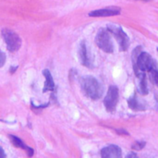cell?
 I'll return each instance as SVG.
<instances>
[{
	"instance_id": "5bb4252c",
	"label": "cell",
	"mask_w": 158,
	"mask_h": 158,
	"mask_svg": "<svg viewBox=\"0 0 158 158\" xmlns=\"http://www.w3.org/2000/svg\"><path fill=\"white\" fill-rule=\"evenodd\" d=\"M148 74H149V78L150 81L158 87V67L157 64L154 65L149 70H148Z\"/></svg>"
},
{
	"instance_id": "e0dca14e",
	"label": "cell",
	"mask_w": 158,
	"mask_h": 158,
	"mask_svg": "<svg viewBox=\"0 0 158 158\" xmlns=\"http://www.w3.org/2000/svg\"><path fill=\"white\" fill-rule=\"evenodd\" d=\"M117 133L119 135H129V132L125 129H117L116 130Z\"/></svg>"
},
{
	"instance_id": "7a4b0ae2",
	"label": "cell",
	"mask_w": 158,
	"mask_h": 158,
	"mask_svg": "<svg viewBox=\"0 0 158 158\" xmlns=\"http://www.w3.org/2000/svg\"><path fill=\"white\" fill-rule=\"evenodd\" d=\"M157 64L156 60L146 52H141L138 56V59L135 63H133V69L135 72L136 77L142 74L143 72L148 71L154 65Z\"/></svg>"
},
{
	"instance_id": "7c38bea8",
	"label": "cell",
	"mask_w": 158,
	"mask_h": 158,
	"mask_svg": "<svg viewBox=\"0 0 158 158\" xmlns=\"http://www.w3.org/2000/svg\"><path fill=\"white\" fill-rule=\"evenodd\" d=\"M43 74L45 78V82H44V86L43 89V92H48V91H54L55 90V82L54 80L52 78V75L50 73V71L48 69H44L43 70Z\"/></svg>"
},
{
	"instance_id": "ba28073f",
	"label": "cell",
	"mask_w": 158,
	"mask_h": 158,
	"mask_svg": "<svg viewBox=\"0 0 158 158\" xmlns=\"http://www.w3.org/2000/svg\"><path fill=\"white\" fill-rule=\"evenodd\" d=\"M122 156L121 149L118 145H108L102 149L101 156L104 158H119Z\"/></svg>"
},
{
	"instance_id": "4fadbf2b",
	"label": "cell",
	"mask_w": 158,
	"mask_h": 158,
	"mask_svg": "<svg viewBox=\"0 0 158 158\" xmlns=\"http://www.w3.org/2000/svg\"><path fill=\"white\" fill-rule=\"evenodd\" d=\"M139 93L143 95H146L148 94V87H147V83H146V76L145 74L140 76L139 78Z\"/></svg>"
},
{
	"instance_id": "277c9868",
	"label": "cell",
	"mask_w": 158,
	"mask_h": 158,
	"mask_svg": "<svg viewBox=\"0 0 158 158\" xmlns=\"http://www.w3.org/2000/svg\"><path fill=\"white\" fill-rule=\"evenodd\" d=\"M107 31L111 32L114 37L116 38L118 45H119V50L120 51H127L129 46H130V38L127 35V33L118 26L117 25H108L107 26Z\"/></svg>"
},
{
	"instance_id": "d6986e66",
	"label": "cell",
	"mask_w": 158,
	"mask_h": 158,
	"mask_svg": "<svg viewBox=\"0 0 158 158\" xmlns=\"http://www.w3.org/2000/svg\"><path fill=\"white\" fill-rule=\"evenodd\" d=\"M4 157H6V155H5V153H4L3 149L0 147V158H4Z\"/></svg>"
},
{
	"instance_id": "30bf717a",
	"label": "cell",
	"mask_w": 158,
	"mask_h": 158,
	"mask_svg": "<svg viewBox=\"0 0 158 158\" xmlns=\"http://www.w3.org/2000/svg\"><path fill=\"white\" fill-rule=\"evenodd\" d=\"M9 139H10L12 144H13L15 147L20 148V149L26 151V152H27V155H28L29 156H32V155H33V150H32L31 147L25 145V143H24L20 139H19L17 136H14V135H9Z\"/></svg>"
},
{
	"instance_id": "ac0fdd59",
	"label": "cell",
	"mask_w": 158,
	"mask_h": 158,
	"mask_svg": "<svg viewBox=\"0 0 158 158\" xmlns=\"http://www.w3.org/2000/svg\"><path fill=\"white\" fill-rule=\"evenodd\" d=\"M127 158H131V157H137V155L136 154H134V153H131V154H128L127 155Z\"/></svg>"
},
{
	"instance_id": "ffe728a7",
	"label": "cell",
	"mask_w": 158,
	"mask_h": 158,
	"mask_svg": "<svg viewBox=\"0 0 158 158\" xmlns=\"http://www.w3.org/2000/svg\"><path fill=\"white\" fill-rule=\"evenodd\" d=\"M143 1H150V0H143Z\"/></svg>"
},
{
	"instance_id": "44dd1931",
	"label": "cell",
	"mask_w": 158,
	"mask_h": 158,
	"mask_svg": "<svg viewBox=\"0 0 158 158\" xmlns=\"http://www.w3.org/2000/svg\"><path fill=\"white\" fill-rule=\"evenodd\" d=\"M156 50H157V52H158V48H157V49H156Z\"/></svg>"
},
{
	"instance_id": "9c48e42d",
	"label": "cell",
	"mask_w": 158,
	"mask_h": 158,
	"mask_svg": "<svg viewBox=\"0 0 158 158\" xmlns=\"http://www.w3.org/2000/svg\"><path fill=\"white\" fill-rule=\"evenodd\" d=\"M79 56H80V60L81 63L88 68L92 67V60H91V56H89V52L87 49V45L86 43L83 41L81 42V45H80V50H79Z\"/></svg>"
},
{
	"instance_id": "52a82bcc",
	"label": "cell",
	"mask_w": 158,
	"mask_h": 158,
	"mask_svg": "<svg viewBox=\"0 0 158 158\" xmlns=\"http://www.w3.org/2000/svg\"><path fill=\"white\" fill-rule=\"evenodd\" d=\"M121 12L120 7L112 6V7H106L102 9H96L89 13L90 17H110V16H117L119 15Z\"/></svg>"
},
{
	"instance_id": "9a60e30c",
	"label": "cell",
	"mask_w": 158,
	"mask_h": 158,
	"mask_svg": "<svg viewBox=\"0 0 158 158\" xmlns=\"http://www.w3.org/2000/svg\"><path fill=\"white\" fill-rule=\"evenodd\" d=\"M145 145H146L145 142H135L131 145V149L133 151H141L145 147Z\"/></svg>"
},
{
	"instance_id": "6da1fadb",
	"label": "cell",
	"mask_w": 158,
	"mask_h": 158,
	"mask_svg": "<svg viewBox=\"0 0 158 158\" xmlns=\"http://www.w3.org/2000/svg\"><path fill=\"white\" fill-rule=\"evenodd\" d=\"M81 86L83 94L92 100H98L102 97L104 89L102 84L92 76H85L81 79Z\"/></svg>"
},
{
	"instance_id": "8fae6325",
	"label": "cell",
	"mask_w": 158,
	"mask_h": 158,
	"mask_svg": "<svg viewBox=\"0 0 158 158\" xmlns=\"http://www.w3.org/2000/svg\"><path fill=\"white\" fill-rule=\"evenodd\" d=\"M128 105H129V107L131 109H132L133 111H143V110H145V106L140 102V100L137 98L136 94L132 95L131 97H130L128 99Z\"/></svg>"
},
{
	"instance_id": "8992f818",
	"label": "cell",
	"mask_w": 158,
	"mask_h": 158,
	"mask_svg": "<svg viewBox=\"0 0 158 158\" xmlns=\"http://www.w3.org/2000/svg\"><path fill=\"white\" fill-rule=\"evenodd\" d=\"M119 98V91L118 88L115 85H111L108 88L107 94L104 99V105L107 112L113 113L116 110L117 105L118 103Z\"/></svg>"
},
{
	"instance_id": "5b68a950",
	"label": "cell",
	"mask_w": 158,
	"mask_h": 158,
	"mask_svg": "<svg viewBox=\"0 0 158 158\" xmlns=\"http://www.w3.org/2000/svg\"><path fill=\"white\" fill-rule=\"evenodd\" d=\"M2 36L5 40L7 49L10 52H17L21 46V40L19 36L9 29H4L2 31Z\"/></svg>"
},
{
	"instance_id": "2e32d148",
	"label": "cell",
	"mask_w": 158,
	"mask_h": 158,
	"mask_svg": "<svg viewBox=\"0 0 158 158\" xmlns=\"http://www.w3.org/2000/svg\"><path fill=\"white\" fill-rule=\"evenodd\" d=\"M5 62H6V55L2 51H0V68H2L5 65Z\"/></svg>"
},
{
	"instance_id": "3957f363",
	"label": "cell",
	"mask_w": 158,
	"mask_h": 158,
	"mask_svg": "<svg viewBox=\"0 0 158 158\" xmlns=\"http://www.w3.org/2000/svg\"><path fill=\"white\" fill-rule=\"evenodd\" d=\"M95 43L97 46L106 53H113L114 45L109 35V31L107 29H100L95 37Z\"/></svg>"
}]
</instances>
